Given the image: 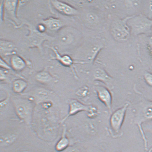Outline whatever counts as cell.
Returning a JSON list of instances; mask_svg holds the SVG:
<instances>
[{"mask_svg": "<svg viewBox=\"0 0 152 152\" xmlns=\"http://www.w3.org/2000/svg\"><path fill=\"white\" fill-rule=\"evenodd\" d=\"M152 120V101L148 100L144 97L136 105L134 123L138 127L142 140L145 149L148 150V141L142 128V124Z\"/></svg>", "mask_w": 152, "mask_h": 152, "instance_id": "6da1fadb", "label": "cell"}, {"mask_svg": "<svg viewBox=\"0 0 152 152\" xmlns=\"http://www.w3.org/2000/svg\"><path fill=\"white\" fill-rule=\"evenodd\" d=\"M11 100L16 114L21 121L28 125L32 123L34 104L27 97L15 96Z\"/></svg>", "mask_w": 152, "mask_h": 152, "instance_id": "7a4b0ae2", "label": "cell"}, {"mask_svg": "<svg viewBox=\"0 0 152 152\" xmlns=\"http://www.w3.org/2000/svg\"><path fill=\"white\" fill-rule=\"evenodd\" d=\"M127 24L130 28L131 33L134 35L150 34L151 32L152 20L144 15H133L128 20Z\"/></svg>", "mask_w": 152, "mask_h": 152, "instance_id": "3957f363", "label": "cell"}, {"mask_svg": "<svg viewBox=\"0 0 152 152\" xmlns=\"http://www.w3.org/2000/svg\"><path fill=\"white\" fill-rule=\"evenodd\" d=\"M132 16L133 15L127 17L123 19H117L112 23L110 27L111 34L116 41H126L130 36L131 29L127 22Z\"/></svg>", "mask_w": 152, "mask_h": 152, "instance_id": "277c9868", "label": "cell"}, {"mask_svg": "<svg viewBox=\"0 0 152 152\" xmlns=\"http://www.w3.org/2000/svg\"><path fill=\"white\" fill-rule=\"evenodd\" d=\"M130 104L129 102H126L122 107L116 110L111 115L110 126L112 132L115 136H118L121 134L122 127L124 121L126 113Z\"/></svg>", "mask_w": 152, "mask_h": 152, "instance_id": "5b68a950", "label": "cell"}, {"mask_svg": "<svg viewBox=\"0 0 152 152\" xmlns=\"http://www.w3.org/2000/svg\"><path fill=\"white\" fill-rule=\"evenodd\" d=\"M22 95L27 96L34 102L37 104L50 102L53 95V92L48 89L42 87H37L33 89L27 93Z\"/></svg>", "mask_w": 152, "mask_h": 152, "instance_id": "8992f818", "label": "cell"}, {"mask_svg": "<svg viewBox=\"0 0 152 152\" xmlns=\"http://www.w3.org/2000/svg\"><path fill=\"white\" fill-rule=\"evenodd\" d=\"M19 1H3L4 15L3 18H6L15 24L18 23L17 12Z\"/></svg>", "mask_w": 152, "mask_h": 152, "instance_id": "52a82bcc", "label": "cell"}, {"mask_svg": "<svg viewBox=\"0 0 152 152\" xmlns=\"http://www.w3.org/2000/svg\"><path fill=\"white\" fill-rule=\"evenodd\" d=\"M29 33L28 36L31 48L37 47L42 49V44L46 40H50L51 37L44 33H42L37 29L29 27Z\"/></svg>", "mask_w": 152, "mask_h": 152, "instance_id": "ba28073f", "label": "cell"}, {"mask_svg": "<svg viewBox=\"0 0 152 152\" xmlns=\"http://www.w3.org/2000/svg\"><path fill=\"white\" fill-rule=\"evenodd\" d=\"M98 98L111 112L112 105V96L110 91L106 87L97 85L95 87Z\"/></svg>", "mask_w": 152, "mask_h": 152, "instance_id": "9c48e42d", "label": "cell"}, {"mask_svg": "<svg viewBox=\"0 0 152 152\" xmlns=\"http://www.w3.org/2000/svg\"><path fill=\"white\" fill-rule=\"evenodd\" d=\"M69 112L67 116L62 120V123H63L70 116H73L81 112L85 111L88 113L91 106L86 105L75 99H69Z\"/></svg>", "mask_w": 152, "mask_h": 152, "instance_id": "30bf717a", "label": "cell"}, {"mask_svg": "<svg viewBox=\"0 0 152 152\" xmlns=\"http://www.w3.org/2000/svg\"><path fill=\"white\" fill-rule=\"evenodd\" d=\"M52 6L57 12L67 16H73L78 13V10L67 3L59 1H50Z\"/></svg>", "mask_w": 152, "mask_h": 152, "instance_id": "8fae6325", "label": "cell"}, {"mask_svg": "<svg viewBox=\"0 0 152 152\" xmlns=\"http://www.w3.org/2000/svg\"><path fill=\"white\" fill-rule=\"evenodd\" d=\"M50 48L51 49L55 54V57H53L52 59L56 60L62 65L66 67L71 68L72 69L73 72L74 73L75 76H76V74L73 65L74 63L77 62H74L72 58L69 55H60L57 49L55 47H52L51 48L50 47Z\"/></svg>", "mask_w": 152, "mask_h": 152, "instance_id": "7c38bea8", "label": "cell"}, {"mask_svg": "<svg viewBox=\"0 0 152 152\" xmlns=\"http://www.w3.org/2000/svg\"><path fill=\"white\" fill-rule=\"evenodd\" d=\"M94 80L102 82L109 87H111L113 78L104 69L97 68L94 71Z\"/></svg>", "mask_w": 152, "mask_h": 152, "instance_id": "4fadbf2b", "label": "cell"}, {"mask_svg": "<svg viewBox=\"0 0 152 152\" xmlns=\"http://www.w3.org/2000/svg\"><path fill=\"white\" fill-rule=\"evenodd\" d=\"M47 29L52 31H57L62 28L63 24L59 19L53 17H50L44 19L41 21Z\"/></svg>", "mask_w": 152, "mask_h": 152, "instance_id": "5bb4252c", "label": "cell"}, {"mask_svg": "<svg viewBox=\"0 0 152 152\" xmlns=\"http://www.w3.org/2000/svg\"><path fill=\"white\" fill-rule=\"evenodd\" d=\"M10 66L12 70L20 71L25 69L27 65L26 61L21 57L16 54L12 55L10 59Z\"/></svg>", "mask_w": 152, "mask_h": 152, "instance_id": "9a60e30c", "label": "cell"}, {"mask_svg": "<svg viewBox=\"0 0 152 152\" xmlns=\"http://www.w3.org/2000/svg\"><path fill=\"white\" fill-rule=\"evenodd\" d=\"M35 77L37 81L43 84H47L54 80V77L50 74L48 67L37 73Z\"/></svg>", "mask_w": 152, "mask_h": 152, "instance_id": "2e32d148", "label": "cell"}, {"mask_svg": "<svg viewBox=\"0 0 152 152\" xmlns=\"http://www.w3.org/2000/svg\"><path fill=\"white\" fill-rule=\"evenodd\" d=\"M0 48L1 53L5 55L10 54H15V51L16 50L15 43L12 41L4 40H1L0 41Z\"/></svg>", "mask_w": 152, "mask_h": 152, "instance_id": "e0dca14e", "label": "cell"}, {"mask_svg": "<svg viewBox=\"0 0 152 152\" xmlns=\"http://www.w3.org/2000/svg\"><path fill=\"white\" fill-rule=\"evenodd\" d=\"M28 85L27 82L24 79H15L12 83V90L15 94H22L27 88Z\"/></svg>", "mask_w": 152, "mask_h": 152, "instance_id": "ac0fdd59", "label": "cell"}, {"mask_svg": "<svg viewBox=\"0 0 152 152\" xmlns=\"http://www.w3.org/2000/svg\"><path fill=\"white\" fill-rule=\"evenodd\" d=\"M66 128L64 127L61 138L58 141L55 146L57 151L61 152L64 151L69 147V141L66 135Z\"/></svg>", "mask_w": 152, "mask_h": 152, "instance_id": "d6986e66", "label": "cell"}, {"mask_svg": "<svg viewBox=\"0 0 152 152\" xmlns=\"http://www.w3.org/2000/svg\"><path fill=\"white\" fill-rule=\"evenodd\" d=\"M17 136L15 134H7L1 135L0 139L1 146L10 145L16 140Z\"/></svg>", "mask_w": 152, "mask_h": 152, "instance_id": "ffe728a7", "label": "cell"}, {"mask_svg": "<svg viewBox=\"0 0 152 152\" xmlns=\"http://www.w3.org/2000/svg\"><path fill=\"white\" fill-rule=\"evenodd\" d=\"M102 46L99 45H95L89 50L88 59L89 62H93L97 57L99 51L102 50Z\"/></svg>", "mask_w": 152, "mask_h": 152, "instance_id": "44dd1931", "label": "cell"}, {"mask_svg": "<svg viewBox=\"0 0 152 152\" xmlns=\"http://www.w3.org/2000/svg\"><path fill=\"white\" fill-rule=\"evenodd\" d=\"M88 88L86 87H84L80 88L76 93V94L80 97H84L88 95Z\"/></svg>", "mask_w": 152, "mask_h": 152, "instance_id": "7402d4cb", "label": "cell"}, {"mask_svg": "<svg viewBox=\"0 0 152 152\" xmlns=\"http://www.w3.org/2000/svg\"><path fill=\"white\" fill-rule=\"evenodd\" d=\"M144 77L146 84L152 87V73L146 72L144 74Z\"/></svg>", "mask_w": 152, "mask_h": 152, "instance_id": "603a6c76", "label": "cell"}, {"mask_svg": "<svg viewBox=\"0 0 152 152\" xmlns=\"http://www.w3.org/2000/svg\"><path fill=\"white\" fill-rule=\"evenodd\" d=\"M10 97V94H8L6 98L1 101V103H0L1 111H3L6 109L7 106L8 105L9 102Z\"/></svg>", "mask_w": 152, "mask_h": 152, "instance_id": "cb8c5ba5", "label": "cell"}, {"mask_svg": "<svg viewBox=\"0 0 152 152\" xmlns=\"http://www.w3.org/2000/svg\"><path fill=\"white\" fill-rule=\"evenodd\" d=\"M86 18L87 21L92 23H95L98 21L97 15L93 13H88L87 15Z\"/></svg>", "mask_w": 152, "mask_h": 152, "instance_id": "d4e9b609", "label": "cell"}, {"mask_svg": "<svg viewBox=\"0 0 152 152\" xmlns=\"http://www.w3.org/2000/svg\"><path fill=\"white\" fill-rule=\"evenodd\" d=\"M0 65H1V69L6 70H7L12 69L11 66L9 65L1 57V64Z\"/></svg>", "mask_w": 152, "mask_h": 152, "instance_id": "484cf974", "label": "cell"}, {"mask_svg": "<svg viewBox=\"0 0 152 152\" xmlns=\"http://www.w3.org/2000/svg\"><path fill=\"white\" fill-rule=\"evenodd\" d=\"M147 48L149 56L152 60V36L150 37L148 40Z\"/></svg>", "mask_w": 152, "mask_h": 152, "instance_id": "4316f807", "label": "cell"}, {"mask_svg": "<svg viewBox=\"0 0 152 152\" xmlns=\"http://www.w3.org/2000/svg\"><path fill=\"white\" fill-rule=\"evenodd\" d=\"M72 39V38H71L69 35H64L61 37V41L64 43H67L71 42Z\"/></svg>", "mask_w": 152, "mask_h": 152, "instance_id": "83f0119b", "label": "cell"}, {"mask_svg": "<svg viewBox=\"0 0 152 152\" xmlns=\"http://www.w3.org/2000/svg\"><path fill=\"white\" fill-rule=\"evenodd\" d=\"M88 113V116L90 117H95L97 113V108L94 106H91Z\"/></svg>", "mask_w": 152, "mask_h": 152, "instance_id": "f1b7e54d", "label": "cell"}, {"mask_svg": "<svg viewBox=\"0 0 152 152\" xmlns=\"http://www.w3.org/2000/svg\"><path fill=\"white\" fill-rule=\"evenodd\" d=\"M36 29L39 32L42 33H44L45 31H46L47 28L43 24L41 23L38 24Z\"/></svg>", "mask_w": 152, "mask_h": 152, "instance_id": "f546056e", "label": "cell"}, {"mask_svg": "<svg viewBox=\"0 0 152 152\" xmlns=\"http://www.w3.org/2000/svg\"><path fill=\"white\" fill-rule=\"evenodd\" d=\"M8 72V70L1 69V80L3 81L6 79V75Z\"/></svg>", "mask_w": 152, "mask_h": 152, "instance_id": "4dcf8cb0", "label": "cell"}, {"mask_svg": "<svg viewBox=\"0 0 152 152\" xmlns=\"http://www.w3.org/2000/svg\"><path fill=\"white\" fill-rule=\"evenodd\" d=\"M65 152H81L77 148L73 147H68L65 150Z\"/></svg>", "mask_w": 152, "mask_h": 152, "instance_id": "1f68e13d", "label": "cell"}, {"mask_svg": "<svg viewBox=\"0 0 152 152\" xmlns=\"http://www.w3.org/2000/svg\"><path fill=\"white\" fill-rule=\"evenodd\" d=\"M88 152H103L100 150H96V149H91L88 150Z\"/></svg>", "mask_w": 152, "mask_h": 152, "instance_id": "d6a6232c", "label": "cell"}, {"mask_svg": "<svg viewBox=\"0 0 152 152\" xmlns=\"http://www.w3.org/2000/svg\"><path fill=\"white\" fill-rule=\"evenodd\" d=\"M150 9H151V11H152V1H151V3H150Z\"/></svg>", "mask_w": 152, "mask_h": 152, "instance_id": "836d02e7", "label": "cell"}, {"mask_svg": "<svg viewBox=\"0 0 152 152\" xmlns=\"http://www.w3.org/2000/svg\"><path fill=\"white\" fill-rule=\"evenodd\" d=\"M149 152H152V148H151V149H150V150H149Z\"/></svg>", "mask_w": 152, "mask_h": 152, "instance_id": "e575fe53", "label": "cell"}, {"mask_svg": "<svg viewBox=\"0 0 152 152\" xmlns=\"http://www.w3.org/2000/svg\"></svg>", "mask_w": 152, "mask_h": 152, "instance_id": "d590c367", "label": "cell"}]
</instances>
